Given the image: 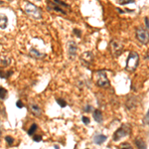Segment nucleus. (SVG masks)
<instances>
[{
  "mask_svg": "<svg viewBox=\"0 0 149 149\" xmlns=\"http://www.w3.org/2000/svg\"><path fill=\"white\" fill-rule=\"evenodd\" d=\"M23 9L24 12L30 17L34 18V19H40L42 18V11L40 10V8L37 7L36 5H34L31 2H25L23 5Z\"/></svg>",
  "mask_w": 149,
  "mask_h": 149,
  "instance_id": "1",
  "label": "nucleus"
},
{
  "mask_svg": "<svg viewBox=\"0 0 149 149\" xmlns=\"http://www.w3.org/2000/svg\"><path fill=\"white\" fill-rule=\"evenodd\" d=\"M139 65V55L136 52H130L126 60V66L125 69L130 73H133L136 71Z\"/></svg>",
  "mask_w": 149,
  "mask_h": 149,
  "instance_id": "2",
  "label": "nucleus"
},
{
  "mask_svg": "<svg viewBox=\"0 0 149 149\" xmlns=\"http://www.w3.org/2000/svg\"><path fill=\"white\" fill-rule=\"evenodd\" d=\"M95 84L100 88H108L111 82H109V80L106 76V72L104 70H100L98 71L95 74Z\"/></svg>",
  "mask_w": 149,
  "mask_h": 149,
  "instance_id": "3",
  "label": "nucleus"
},
{
  "mask_svg": "<svg viewBox=\"0 0 149 149\" xmlns=\"http://www.w3.org/2000/svg\"><path fill=\"white\" fill-rule=\"evenodd\" d=\"M130 133H131V126H130V124H128V123H124V124L121 125V126L114 132L113 140L117 142L120 140L121 138H124V137L130 135Z\"/></svg>",
  "mask_w": 149,
  "mask_h": 149,
  "instance_id": "4",
  "label": "nucleus"
},
{
  "mask_svg": "<svg viewBox=\"0 0 149 149\" xmlns=\"http://www.w3.org/2000/svg\"><path fill=\"white\" fill-rule=\"evenodd\" d=\"M109 48H111V55L114 58H117L123 52V44L118 40H112L109 44Z\"/></svg>",
  "mask_w": 149,
  "mask_h": 149,
  "instance_id": "5",
  "label": "nucleus"
},
{
  "mask_svg": "<svg viewBox=\"0 0 149 149\" xmlns=\"http://www.w3.org/2000/svg\"><path fill=\"white\" fill-rule=\"evenodd\" d=\"M77 52H78V46L77 43L75 41L71 40L67 43V53H68V57L71 61L75 60L76 56H77Z\"/></svg>",
  "mask_w": 149,
  "mask_h": 149,
  "instance_id": "6",
  "label": "nucleus"
},
{
  "mask_svg": "<svg viewBox=\"0 0 149 149\" xmlns=\"http://www.w3.org/2000/svg\"><path fill=\"white\" fill-rule=\"evenodd\" d=\"M136 39L143 45H146L149 40L148 30H144L142 28H138L136 30Z\"/></svg>",
  "mask_w": 149,
  "mask_h": 149,
  "instance_id": "7",
  "label": "nucleus"
},
{
  "mask_svg": "<svg viewBox=\"0 0 149 149\" xmlns=\"http://www.w3.org/2000/svg\"><path fill=\"white\" fill-rule=\"evenodd\" d=\"M93 59H95V57H93V54L91 52H89V51L84 52L82 54V56H81L82 64L84 66H87V67H89V65H91V64H93Z\"/></svg>",
  "mask_w": 149,
  "mask_h": 149,
  "instance_id": "8",
  "label": "nucleus"
},
{
  "mask_svg": "<svg viewBox=\"0 0 149 149\" xmlns=\"http://www.w3.org/2000/svg\"><path fill=\"white\" fill-rule=\"evenodd\" d=\"M107 139V136L104 134H102V133H95L93 135V141L95 144L97 145H102L104 144Z\"/></svg>",
  "mask_w": 149,
  "mask_h": 149,
  "instance_id": "9",
  "label": "nucleus"
},
{
  "mask_svg": "<svg viewBox=\"0 0 149 149\" xmlns=\"http://www.w3.org/2000/svg\"><path fill=\"white\" fill-rule=\"evenodd\" d=\"M29 55L33 59H36V60H41V59L45 58V56H46L45 53L38 51L37 49H34V48H32V49L29 51Z\"/></svg>",
  "mask_w": 149,
  "mask_h": 149,
  "instance_id": "10",
  "label": "nucleus"
},
{
  "mask_svg": "<svg viewBox=\"0 0 149 149\" xmlns=\"http://www.w3.org/2000/svg\"><path fill=\"white\" fill-rule=\"evenodd\" d=\"M48 10H54L57 11V12L62 13V14H67V11L64 10L62 7H60L58 4H56L55 2H49L48 3Z\"/></svg>",
  "mask_w": 149,
  "mask_h": 149,
  "instance_id": "11",
  "label": "nucleus"
},
{
  "mask_svg": "<svg viewBox=\"0 0 149 149\" xmlns=\"http://www.w3.org/2000/svg\"><path fill=\"white\" fill-rule=\"evenodd\" d=\"M30 111H31L32 113L34 114V115L36 116H41L42 115V109H41V107L39 106L37 104H30Z\"/></svg>",
  "mask_w": 149,
  "mask_h": 149,
  "instance_id": "12",
  "label": "nucleus"
},
{
  "mask_svg": "<svg viewBox=\"0 0 149 149\" xmlns=\"http://www.w3.org/2000/svg\"><path fill=\"white\" fill-rule=\"evenodd\" d=\"M93 119L97 121L98 123H102V120H104V116H102V112L100 111V109H95L93 112Z\"/></svg>",
  "mask_w": 149,
  "mask_h": 149,
  "instance_id": "13",
  "label": "nucleus"
},
{
  "mask_svg": "<svg viewBox=\"0 0 149 149\" xmlns=\"http://www.w3.org/2000/svg\"><path fill=\"white\" fill-rule=\"evenodd\" d=\"M8 26V18L5 14H0V29L4 30Z\"/></svg>",
  "mask_w": 149,
  "mask_h": 149,
  "instance_id": "14",
  "label": "nucleus"
},
{
  "mask_svg": "<svg viewBox=\"0 0 149 149\" xmlns=\"http://www.w3.org/2000/svg\"><path fill=\"white\" fill-rule=\"evenodd\" d=\"M135 145L137 146V148H140V149H146V147H147L145 141L142 140V139H140V138L135 139Z\"/></svg>",
  "mask_w": 149,
  "mask_h": 149,
  "instance_id": "15",
  "label": "nucleus"
},
{
  "mask_svg": "<svg viewBox=\"0 0 149 149\" xmlns=\"http://www.w3.org/2000/svg\"><path fill=\"white\" fill-rule=\"evenodd\" d=\"M0 64L2 65V67H8L9 65L11 64V59L9 58H2L1 61H0Z\"/></svg>",
  "mask_w": 149,
  "mask_h": 149,
  "instance_id": "16",
  "label": "nucleus"
},
{
  "mask_svg": "<svg viewBox=\"0 0 149 149\" xmlns=\"http://www.w3.org/2000/svg\"><path fill=\"white\" fill-rule=\"evenodd\" d=\"M11 75H12L11 71H7V72L2 71V72H0V78H1V79H8Z\"/></svg>",
  "mask_w": 149,
  "mask_h": 149,
  "instance_id": "17",
  "label": "nucleus"
},
{
  "mask_svg": "<svg viewBox=\"0 0 149 149\" xmlns=\"http://www.w3.org/2000/svg\"><path fill=\"white\" fill-rule=\"evenodd\" d=\"M37 128H38V125L36 124V123H32L31 127H30L29 129H28V134L29 135H33L34 132L37 130Z\"/></svg>",
  "mask_w": 149,
  "mask_h": 149,
  "instance_id": "18",
  "label": "nucleus"
},
{
  "mask_svg": "<svg viewBox=\"0 0 149 149\" xmlns=\"http://www.w3.org/2000/svg\"><path fill=\"white\" fill-rule=\"evenodd\" d=\"M6 97H7V91L2 87H0V100L6 98Z\"/></svg>",
  "mask_w": 149,
  "mask_h": 149,
  "instance_id": "19",
  "label": "nucleus"
},
{
  "mask_svg": "<svg viewBox=\"0 0 149 149\" xmlns=\"http://www.w3.org/2000/svg\"><path fill=\"white\" fill-rule=\"evenodd\" d=\"M54 2L56 4H58L60 7H62V8H69V9H70V6H69L67 3H65V2L61 1V0H54Z\"/></svg>",
  "mask_w": 149,
  "mask_h": 149,
  "instance_id": "20",
  "label": "nucleus"
},
{
  "mask_svg": "<svg viewBox=\"0 0 149 149\" xmlns=\"http://www.w3.org/2000/svg\"><path fill=\"white\" fill-rule=\"evenodd\" d=\"M56 102L61 107H66V106H67V102H66L65 100H63V98H57Z\"/></svg>",
  "mask_w": 149,
  "mask_h": 149,
  "instance_id": "21",
  "label": "nucleus"
},
{
  "mask_svg": "<svg viewBox=\"0 0 149 149\" xmlns=\"http://www.w3.org/2000/svg\"><path fill=\"white\" fill-rule=\"evenodd\" d=\"M5 140H6V142H7V144H9V145H12V144L14 143V138H13L12 136H9V135L5 136Z\"/></svg>",
  "mask_w": 149,
  "mask_h": 149,
  "instance_id": "22",
  "label": "nucleus"
},
{
  "mask_svg": "<svg viewBox=\"0 0 149 149\" xmlns=\"http://www.w3.org/2000/svg\"><path fill=\"white\" fill-rule=\"evenodd\" d=\"M148 123H149V112L147 111L143 118V125H148Z\"/></svg>",
  "mask_w": 149,
  "mask_h": 149,
  "instance_id": "23",
  "label": "nucleus"
},
{
  "mask_svg": "<svg viewBox=\"0 0 149 149\" xmlns=\"http://www.w3.org/2000/svg\"><path fill=\"white\" fill-rule=\"evenodd\" d=\"M118 3L120 5H124V4H128V3H134V0H119Z\"/></svg>",
  "mask_w": 149,
  "mask_h": 149,
  "instance_id": "24",
  "label": "nucleus"
},
{
  "mask_svg": "<svg viewBox=\"0 0 149 149\" xmlns=\"http://www.w3.org/2000/svg\"><path fill=\"white\" fill-rule=\"evenodd\" d=\"M84 112H91L93 111V106L89 104H87L86 106L84 107Z\"/></svg>",
  "mask_w": 149,
  "mask_h": 149,
  "instance_id": "25",
  "label": "nucleus"
},
{
  "mask_svg": "<svg viewBox=\"0 0 149 149\" xmlns=\"http://www.w3.org/2000/svg\"><path fill=\"white\" fill-rule=\"evenodd\" d=\"M82 121L86 125H89V122H91V120H89V117H87V116H82Z\"/></svg>",
  "mask_w": 149,
  "mask_h": 149,
  "instance_id": "26",
  "label": "nucleus"
},
{
  "mask_svg": "<svg viewBox=\"0 0 149 149\" xmlns=\"http://www.w3.org/2000/svg\"><path fill=\"white\" fill-rule=\"evenodd\" d=\"M33 139L35 142H40L41 140H42V135H34Z\"/></svg>",
  "mask_w": 149,
  "mask_h": 149,
  "instance_id": "27",
  "label": "nucleus"
},
{
  "mask_svg": "<svg viewBox=\"0 0 149 149\" xmlns=\"http://www.w3.org/2000/svg\"><path fill=\"white\" fill-rule=\"evenodd\" d=\"M120 147H121V148H129V149H131L132 146L130 145L129 143H126V142H125V143L120 144Z\"/></svg>",
  "mask_w": 149,
  "mask_h": 149,
  "instance_id": "28",
  "label": "nucleus"
},
{
  "mask_svg": "<svg viewBox=\"0 0 149 149\" xmlns=\"http://www.w3.org/2000/svg\"><path fill=\"white\" fill-rule=\"evenodd\" d=\"M16 106H17L18 108H23L24 104H23L22 100H17V102H16Z\"/></svg>",
  "mask_w": 149,
  "mask_h": 149,
  "instance_id": "29",
  "label": "nucleus"
},
{
  "mask_svg": "<svg viewBox=\"0 0 149 149\" xmlns=\"http://www.w3.org/2000/svg\"><path fill=\"white\" fill-rule=\"evenodd\" d=\"M74 33L77 35V37H81V35H82V31L81 30H79V29H77V28H75L74 29Z\"/></svg>",
  "mask_w": 149,
  "mask_h": 149,
  "instance_id": "30",
  "label": "nucleus"
},
{
  "mask_svg": "<svg viewBox=\"0 0 149 149\" xmlns=\"http://www.w3.org/2000/svg\"><path fill=\"white\" fill-rule=\"evenodd\" d=\"M144 23H145V25H146V30H148V28H149V25H148V17H145V18H144Z\"/></svg>",
  "mask_w": 149,
  "mask_h": 149,
  "instance_id": "31",
  "label": "nucleus"
},
{
  "mask_svg": "<svg viewBox=\"0 0 149 149\" xmlns=\"http://www.w3.org/2000/svg\"><path fill=\"white\" fill-rule=\"evenodd\" d=\"M116 10H117L118 12L120 13V14H123V13H124V10H121V9H120V8H118V7L116 8Z\"/></svg>",
  "mask_w": 149,
  "mask_h": 149,
  "instance_id": "32",
  "label": "nucleus"
},
{
  "mask_svg": "<svg viewBox=\"0 0 149 149\" xmlns=\"http://www.w3.org/2000/svg\"><path fill=\"white\" fill-rule=\"evenodd\" d=\"M3 3H4L3 1H0V4H3Z\"/></svg>",
  "mask_w": 149,
  "mask_h": 149,
  "instance_id": "33",
  "label": "nucleus"
},
{
  "mask_svg": "<svg viewBox=\"0 0 149 149\" xmlns=\"http://www.w3.org/2000/svg\"><path fill=\"white\" fill-rule=\"evenodd\" d=\"M0 136H1V128H0Z\"/></svg>",
  "mask_w": 149,
  "mask_h": 149,
  "instance_id": "34",
  "label": "nucleus"
},
{
  "mask_svg": "<svg viewBox=\"0 0 149 149\" xmlns=\"http://www.w3.org/2000/svg\"><path fill=\"white\" fill-rule=\"evenodd\" d=\"M34 1H40V0H34Z\"/></svg>",
  "mask_w": 149,
  "mask_h": 149,
  "instance_id": "35",
  "label": "nucleus"
}]
</instances>
